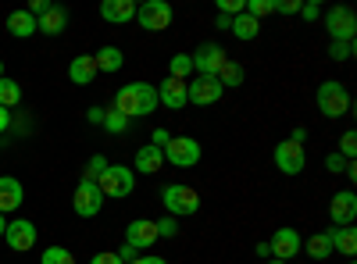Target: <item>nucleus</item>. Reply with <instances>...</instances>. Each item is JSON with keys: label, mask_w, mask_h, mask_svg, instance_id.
I'll list each match as a JSON object with an SVG mask.
<instances>
[{"label": "nucleus", "mask_w": 357, "mask_h": 264, "mask_svg": "<svg viewBox=\"0 0 357 264\" xmlns=\"http://www.w3.org/2000/svg\"><path fill=\"white\" fill-rule=\"evenodd\" d=\"M168 75H172V79H183V82L193 79V57H190V54H175L172 65H168Z\"/></svg>", "instance_id": "nucleus-28"}, {"label": "nucleus", "mask_w": 357, "mask_h": 264, "mask_svg": "<svg viewBox=\"0 0 357 264\" xmlns=\"http://www.w3.org/2000/svg\"><path fill=\"white\" fill-rule=\"evenodd\" d=\"M154 225H158V236H165V240H175V236H178V222H175L172 215H165V218H158Z\"/></svg>", "instance_id": "nucleus-35"}, {"label": "nucleus", "mask_w": 357, "mask_h": 264, "mask_svg": "<svg viewBox=\"0 0 357 264\" xmlns=\"http://www.w3.org/2000/svg\"><path fill=\"white\" fill-rule=\"evenodd\" d=\"M161 168H165V150H161V146H154V143L139 146V150H136V168H132V171L154 175V171H161Z\"/></svg>", "instance_id": "nucleus-19"}, {"label": "nucleus", "mask_w": 357, "mask_h": 264, "mask_svg": "<svg viewBox=\"0 0 357 264\" xmlns=\"http://www.w3.org/2000/svg\"><path fill=\"white\" fill-rule=\"evenodd\" d=\"M268 250H272L275 261H289V257H296V254L304 250V240H301V232H296V228H275V236H272V243H268Z\"/></svg>", "instance_id": "nucleus-13"}, {"label": "nucleus", "mask_w": 357, "mask_h": 264, "mask_svg": "<svg viewBox=\"0 0 357 264\" xmlns=\"http://www.w3.org/2000/svg\"><path fill=\"white\" fill-rule=\"evenodd\" d=\"M161 200H165V211L172 218H186V215H197L200 211V196L193 186H183V183H168L161 189Z\"/></svg>", "instance_id": "nucleus-3"}, {"label": "nucleus", "mask_w": 357, "mask_h": 264, "mask_svg": "<svg viewBox=\"0 0 357 264\" xmlns=\"http://www.w3.org/2000/svg\"><path fill=\"white\" fill-rule=\"evenodd\" d=\"M333 236H329V228L325 232H314V236H307V257L314 261H325V257H333Z\"/></svg>", "instance_id": "nucleus-25"}, {"label": "nucleus", "mask_w": 357, "mask_h": 264, "mask_svg": "<svg viewBox=\"0 0 357 264\" xmlns=\"http://www.w3.org/2000/svg\"><path fill=\"white\" fill-rule=\"evenodd\" d=\"M275 168L282 175H301L307 168V150H304V143H293V139H282L275 146V154H272Z\"/></svg>", "instance_id": "nucleus-9"}, {"label": "nucleus", "mask_w": 357, "mask_h": 264, "mask_svg": "<svg viewBox=\"0 0 357 264\" xmlns=\"http://www.w3.org/2000/svg\"><path fill=\"white\" fill-rule=\"evenodd\" d=\"M347 164H350V161H343V157H340L336 150H333L329 157H325V168H329L333 175H343V171H347Z\"/></svg>", "instance_id": "nucleus-38"}, {"label": "nucleus", "mask_w": 357, "mask_h": 264, "mask_svg": "<svg viewBox=\"0 0 357 264\" xmlns=\"http://www.w3.org/2000/svg\"><path fill=\"white\" fill-rule=\"evenodd\" d=\"M329 57H333V61H350V57H354V43L333 40V43H329Z\"/></svg>", "instance_id": "nucleus-34"}, {"label": "nucleus", "mask_w": 357, "mask_h": 264, "mask_svg": "<svg viewBox=\"0 0 357 264\" xmlns=\"http://www.w3.org/2000/svg\"><path fill=\"white\" fill-rule=\"evenodd\" d=\"M218 82H222V90H229V86H240V82H243V65H240V61H225L222 72H218Z\"/></svg>", "instance_id": "nucleus-29"}, {"label": "nucleus", "mask_w": 357, "mask_h": 264, "mask_svg": "<svg viewBox=\"0 0 357 264\" xmlns=\"http://www.w3.org/2000/svg\"><path fill=\"white\" fill-rule=\"evenodd\" d=\"M161 236H158V225L151 222V218H136V222H129V228H126V243L132 247V250H146V247H154Z\"/></svg>", "instance_id": "nucleus-15"}, {"label": "nucleus", "mask_w": 357, "mask_h": 264, "mask_svg": "<svg viewBox=\"0 0 357 264\" xmlns=\"http://www.w3.org/2000/svg\"><path fill=\"white\" fill-rule=\"evenodd\" d=\"M301 15H304V22H314V18H321V8L318 4H301Z\"/></svg>", "instance_id": "nucleus-41"}, {"label": "nucleus", "mask_w": 357, "mask_h": 264, "mask_svg": "<svg viewBox=\"0 0 357 264\" xmlns=\"http://www.w3.org/2000/svg\"><path fill=\"white\" fill-rule=\"evenodd\" d=\"M325 29H329L333 40L354 43V36H357V18H354L350 8H329V11H325Z\"/></svg>", "instance_id": "nucleus-11"}, {"label": "nucleus", "mask_w": 357, "mask_h": 264, "mask_svg": "<svg viewBox=\"0 0 357 264\" xmlns=\"http://www.w3.org/2000/svg\"><path fill=\"white\" fill-rule=\"evenodd\" d=\"M97 186H100L104 196L122 200V196H129V193L136 189V171H132L129 164H107V171L97 179Z\"/></svg>", "instance_id": "nucleus-4"}, {"label": "nucleus", "mask_w": 357, "mask_h": 264, "mask_svg": "<svg viewBox=\"0 0 357 264\" xmlns=\"http://www.w3.org/2000/svg\"><path fill=\"white\" fill-rule=\"evenodd\" d=\"M268 264H289V261H275V257H272V261H268Z\"/></svg>", "instance_id": "nucleus-50"}, {"label": "nucleus", "mask_w": 357, "mask_h": 264, "mask_svg": "<svg viewBox=\"0 0 357 264\" xmlns=\"http://www.w3.org/2000/svg\"><path fill=\"white\" fill-rule=\"evenodd\" d=\"M8 33L18 36V40L36 36V33H40V29H36V15H29L25 8H22V11H11V15H8Z\"/></svg>", "instance_id": "nucleus-22"}, {"label": "nucleus", "mask_w": 357, "mask_h": 264, "mask_svg": "<svg viewBox=\"0 0 357 264\" xmlns=\"http://www.w3.org/2000/svg\"><path fill=\"white\" fill-rule=\"evenodd\" d=\"M4 228H8V222H4V215H0V236H4Z\"/></svg>", "instance_id": "nucleus-49"}, {"label": "nucleus", "mask_w": 357, "mask_h": 264, "mask_svg": "<svg viewBox=\"0 0 357 264\" xmlns=\"http://www.w3.org/2000/svg\"><path fill=\"white\" fill-rule=\"evenodd\" d=\"M275 11V0H250V4H243V15H250L254 22L264 18V15H272Z\"/></svg>", "instance_id": "nucleus-32"}, {"label": "nucleus", "mask_w": 357, "mask_h": 264, "mask_svg": "<svg viewBox=\"0 0 357 264\" xmlns=\"http://www.w3.org/2000/svg\"><path fill=\"white\" fill-rule=\"evenodd\" d=\"M158 104H165V107H172V111H183L190 100H186V82L183 79H165L161 86H158Z\"/></svg>", "instance_id": "nucleus-16"}, {"label": "nucleus", "mask_w": 357, "mask_h": 264, "mask_svg": "<svg viewBox=\"0 0 357 264\" xmlns=\"http://www.w3.org/2000/svg\"><path fill=\"white\" fill-rule=\"evenodd\" d=\"M151 139H154V146H161V150H165V143H168L172 136H168V129H154V136H151Z\"/></svg>", "instance_id": "nucleus-44"}, {"label": "nucleus", "mask_w": 357, "mask_h": 264, "mask_svg": "<svg viewBox=\"0 0 357 264\" xmlns=\"http://www.w3.org/2000/svg\"><path fill=\"white\" fill-rule=\"evenodd\" d=\"M104 171H107V157L104 154H93V157H89V164H86V179H100Z\"/></svg>", "instance_id": "nucleus-36"}, {"label": "nucleus", "mask_w": 357, "mask_h": 264, "mask_svg": "<svg viewBox=\"0 0 357 264\" xmlns=\"http://www.w3.org/2000/svg\"><path fill=\"white\" fill-rule=\"evenodd\" d=\"M104 114H107L104 107H89V111H86V118L93 122V125H104Z\"/></svg>", "instance_id": "nucleus-43"}, {"label": "nucleus", "mask_w": 357, "mask_h": 264, "mask_svg": "<svg viewBox=\"0 0 357 264\" xmlns=\"http://www.w3.org/2000/svg\"><path fill=\"white\" fill-rule=\"evenodd\" d=\"M279 15H301V0H282V4H275Z\"/></svg>", "instance_id": "nucleus-39"}, {"label": "nucleus", "mask_w": 357, "mask_h": 264, "mask_svg": "<svg viewBox=\"0 0 357 264\" xmlns=\"http://www.w3.org/2000/svg\"><path fill=\"white\" fill-rule=\"evenodd\" d=\"M15 104H22V86H18L15 79L4 75V79H0V107H8V111H11Z\"/></svg>", "instance_id": "nucleus-27"}, {"label": "nucleus", "mask_w": 357, "mask_h": 264, "mask_svg": "<svg viewBox=\"0 0 357 264\" xmlns=\"http://www.w3.org/2000/svg\"><path fill=\"white\" fill-rule=\"evenodd\" d=\"M40 264H75V257H72L68 247H47L43 257H40Z\"/></svg>", "instance_id": "nucleus-30"}, {"label": "nucleus", "mask_w": 357, "mask_h": 264, "mask_svg": "<svg viewBox=\"0 0 357 264\" xmlns=\"http://www.w3.org/2000/svg\"><path fill=\"white\" fill-rule=\"evenodd\" d=\"M200 157H204V150L193 136H172L165 143V161L175 168H193V164H200Z\"/></svg>", "instance_id": "nucleus-6"}, {"label": "nucleus", "mask_w": 357, "mask_h": 264, "mask_svg": "<svg viewBox=\"0 0 357 264\" xmlns=\"http://www.w3.org/2000/svg\"><path fill=\"white\" fill-rule=\"evenodd\" d=\"M65 25H68L65 8H54V4H50V8L36 18V29H40L43 36H61V33H65Z\"/></svg>", "instance_id": "nucleus-20"}, {"label": "nucleus", "mask_w": 357, "mask_h": 264, "mask_svg": "<svg viewBox=\"0 0 357 264\" xmlns=\"http://www.w3.org/2000/svg\"><path fill=\"white\" fill-rule=\"evenodd\" d=\"M215 25H218V29H232V18H229V15H218V22H215Z\"/></svg>", "instance_id": "nucleus-48"}, {"label": "nucleus", "mask_w": 357, "mask_h": 264, "mask_svg": "<svg viewBox=\"0 0 357 264\" xmlns=\"http://www.w3.org/2000/svg\"><path fill=\"white\" fill-rule=\"evenodd\" d=\"M261 33V22H254L250 15H236L232 18V36L236 40H254Z\"/></svg>", "instance_id": "nucleus-26"}, {"label": "nucleus", "mask_w": 357, "mask_h": 264, "mask_svg": "<svg viewBox=\"0 0 357 264\" xmlns=\"http://www.w3.org/2000/svg\"><path fill=\"white\" fill-rule=\"evenodd\" d=\"M114 254H118V261H122V264H132L136 261V250L129 243H122V250H114Z\"/></svg>", "instance_id": "nucleus-42"}, {"label": "nucleus", "mask_w": 357, "mask_h": 264, "mask_svg": "<svg viewBox=\"0 0 357 264\" xmlns=\"http://www.w3.org/2000/svg\"><path fill=\"white\" fill-rule=\"evenodd\" d=\"M93 61H97V72H122L126 57H122V50H118V47H100L93 54Z\"/></svg>", "instance_id": "nucleus-24"}, {"label": "nucleus", "mask_w": 357, "mask_h": 264, "mask_svg": "<svg viewBox=\"0 0 357 264\" xmlns=\"http://www.w3.org/2000/svg\"><path fill=\"white\" fill-rule=\"evenodd\" d=\"M154 107H158V86H151V82H139L136 79V82H126L122 90L114 93V111L126 114L129 122L154 114Z\"/></svg>", "instance_id": "nucleus-1"}, {"label": "nucleus", "mask_w": 357, "mask_h": 264, "mask_svg": "<svg viewBox=\"0 0 357 264\" xmlns=\"http://www.w3.org/2000/svg\"><path fill=\"white\" fill-rule=\"evenodd\" d=\"M190 57H193V72L197 75H215V79H218L222 65L229 61V54L222 50V43H200Z\"/></svg>", "instance_id": "nucleus-10"}, {"label": "nucleus", "mask_w": 357, "mask_h": 264, "mask_svg": "<svg viewBox=\"0 0 357 264\" xmlns=\"http://www.w3.org/2000/svg\"><path fill=\"white\" fill-rule=\"evenodd\" d=\"M22 200H25L22 183L15 179V175H0V215L18 211V208H22Z\"/></svg>", "instance_id": "nucleus-17"}, {"label": "nucleus", "mask_w": 357, "mask_h": 264, "mask_svg": "<svg viewBox=\"0 0 357 264\" xmlns=\"http://www.w3.org/2000/svg\"><path fill=\"white\" fill-rule=\"evenodd\" d=\"M89 264H122V261H118V254H93V257H89Z\"/></svg>", "instance_id": "nucleus-40"}, {"label": "nucleus", "mask_w": 357, "mask_h": 264, "mask_svg": "<svg viewBox=\"0 0 357 264\" xmlns=\"http://www.w3.org/2000/svg\"><path fill=\"white\" fill-rule=\"evenodd\" d=\"M172 18H175V11H172L168 0H146V4L136 8V22H139V29H146V33H165V29L172 25Z\"/></svg>", "instance_id": "nucleus-7"}, {"label": "nucleus", "mask_w": 357, "mask_h": 264, "mask_svg": "<svg viewBox=\"0 0 357 264\" xmlns=\"http://www.w3.org/2000/svg\"><path fill=\"white\" fill-rule=\"evenodd\" d=\"M336 154H340L343 161H354V157H357V132H354V129H347V132H343L340 150H336Z\"/></svg>", "instance_id": "nucleus-33"}, {"label": "nucleus", "mask_w": 357, "mask_h": 264, "mask_svg": "<svg viewBox=\"0 0 357 264\" xmlns=\"http://www.w3.org/2000/svg\"><path fill=\"white\" fill-rule=\"evenodd\" d=\"M289 139H293V143H304V139H307V129H304V125H296Z\"/></svg>", "instance_id": "nucleus-46"}, {"label": "nucleus", "mask_w": 357, "mask_h": 264, "mask_svg": "<svg viewBox=\"0 0 357 264\" xmlns=\"http://www.w3.org/2000/svg\"><path fill=\"white\" fill-rule=\"evenodd\" d=\"M0 79H4V65H0Z\"/></svg>", "instance_id": "nucleus-51"}, {"label": "nucleus", "mask_w": 357, "mask_h": 264, "mask_svg": "<svg viewBox=\"0 0 357 264\" xmlns=\"http://www.w3.org/2000/svg\"><path fill=\"white\" fill-rule=\"evenodd\" d=\"M329 236H333V250H340L343 257H354L357 254V228L354 225H333L329 228Z\"/></svg>", "instance_id": "nucleus-23"}, {"label": "nucleus", "mask_w": 357, "mask_h": 264, "mask_svg": "<svg viewBox=\"0 0 357 264\" xmlns=\"http://www.w3.org/2000/svg\"><path fill=\"white\" fill-rule=\"evenodd\" d=\"M104 193H100V186H97V179H79V186H75V196H72V208H75V215L79 218H97L100 215V208H104Z\"/></svg>", "instance_id": "nucleus-5"}, {"label": "nucleus", "mask_w": 357, "mask_h": 264, "mask_svg": "<svg viewBox=\"0 0 357 264\" xmlns=\"http://www.w3.org/2000/svg\"><path fill=\"white\" fill-rule=\"evenodd\" d=\"M218 15H229V18L243 15V0H218Z\"/></svg>", "instance_id": "nucleus-37"}, {"label": "nucleus", "mask_w": 357, "mask_h": 264, "mask_svg": "<svg viewBox=\"0 0 357 264\" xmlns=\"http://www.w3.org/2000/svg\"><path fill=\"white\" fill-rule=\"evenodd\" d=\"M329 218H333L336 228L340 225H354V218H357V193L354 189H343V193H336L329 200Z\"/></svg>", "instance_id": "nucleus-14"}, {"label": "nucleus", "mask_w": 357, "mask_h": 264, "mask_svg": "<svg viewBox=\"0 0 357 264\" xmlns=\"http://www.w3.org/2000/svg\"><path fill=\"white\" fill-rule=\"evenodd\" d=\"M4 240L15 254H25V250H33L36 247V225L29 222V218H18V222H8L4 228Z\"/></svg>", "instance_id": "nucleus-12"}, {"label": "nucleus", "mask_w": 357, "mask_h": 264, "mask_svg": "<svg viewBox=\"0 0 357 264\" xmlns=\"http://www.w3.org/2000/svg\"><path fill=\"white\" fill-rule=\"evenodd\" d=\"M68 79L75 82V86H89L97 79V61H93V54H79L75 61L68 65Z\"/></svg>", "instance_id": "nucleus-21"}, {"label": "nucleus", "mask_w": 357, "mask_h": 264, "mask_svg": "<svg viewBox=\"0 0 357 264\" xmlns=\"http://www.w3.org/2000/svg\"><path fill=\"white\" fill-rule=\"evenodd\" d=\"M8 129H11V111L0 107V132H8Z\"/></svg>", "instance_id": "nucleus-45"}, {"label": "nucleus", "mask_w": 357, "mask_h": 264, "mask_svg": "<svg viewBox=\"0 0 357 264\" xmlns=\"http://www.w3.org/2000/svg\"><path fill=\"white\" fill-rule=\"evenodd\" d=\"M132 264H168V261L165 257H136Z\"/></svg>", "instance_id": "nucleus-47"}, {"label": "nucleus", "mask_w": 357, "mask_h": 264, "mask_svg": "<svg viewBox=\"0 0 357 264\" xmlns=\"http://www.w3.org/2000/svg\"><path fill=\"white\" fill-rule=\"evenodd\" d=\"M347 264H354V261H347Z\"/></svg>", "instance_id": "nucleus-52"}, {"label": "nucleus", "mask_w": 357, "mask_h": 264, "mask_svg": "<svg viewBox=\"0 0 357 264\" xmlns=\"http://www.w3.org/2000/svg\"><path fill=\"white\" fill-rule=\"evenodd\" d=\"M100 18L114 22V25H129L136 18V4H132V0H104V4H100Z\"/></svg>", "instance_id": "nucleus-18"}, {"label": "nucleus", "mask_w": 357, "mask_h": 264, "mask_svg": "<svg viewBox=\"0 0 357 264\" xmlns=\"http://www.w3.org/2000/svg\"><path fill=\"white\" fill-rule=\"evenodd\" d=\"M222 82L215 79V75H193L190 82H186V100L193 104V107H207V104H218L222 100Z\"/></svg>", "instance_id": "nucleus-8"}, {"label": "nucleus", "mask_w": 357, "mask_h": 264, "mask_svg": "<svg viewBox=\"0 0 357 264\" xmlns=\"http://www.w3.org/2000/svg\"><path fill=\"white\" fill-rule=\"evenodd\" d=\"M314 104H318V111L325 114V118H347L350 107H354L350 90H347L343 82H336V79H329V82H321V86H318Z\"/></svg>", "instance_id": "nucleus-2"}, {"label": "nucleus", "mask_w": 357, "mask_h": 264, "mask_svg": "<svg viewBox=\"0 0 357 264\" xmlns=\"http://www.w3.org/2000/svg\"><path fill=\"white\" fill-rule=\"evenodd\" d=\"M104 129L111 132V136H122V132H129V118H126V114H118L114 107L104 114Z\"/></svg>", "instance_id": "nucleus-31"}]
</instances>
